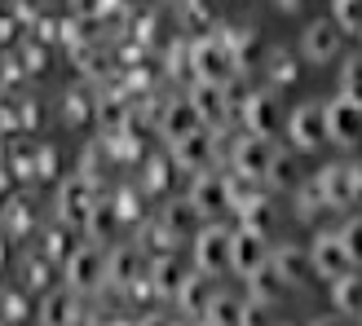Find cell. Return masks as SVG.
<instances>
[{
	"mask_svg": "<svg viewBox=\"0 0 362 326\" xmlns=\"http://www.w3.org/2000/svg\"><path fill=\"white\" fill-rule=\"evenodd\" d=\"M310 260H314V274L327 278V282H336V278H345V274L358 269L354 256L345 251V243H340V234H318L310 243Z\"/></svg>",
	"mask_w": 362,
	"mask_h": 326,
	"instance_id": "cell-8",
	"label": "cell"
},
{
	"mask_svg": "<svg viewBox=\"0 0 362 326\" xmlns=\"http://www.w3.org/2000/svg\"><path fill=\"white\" fill-rule=\"evenodd\" d=\"M62 278L76 296L84 291H98L106 282V251L98 243H84V247H71V256L62 260Z\"/></svg>",
	"mask_w": 362,
	"mask_h": 326,
	"instance_id": "cell-3",
	"label": "cell"
},
{
	"mask_svg": "<svg viewBox=\"0 0 362 326\" xmlns=\"http://www.w3.org/2000/svg\"><path fill=\"white\" fill-rule=\"evenodd\" d=\"M349 207H362V163H349Z\"/></svg>",
	"mask_w": 362,
	"mask_h": 326,
	"instance_id": "cell-41",
	"label": "cell"
},
{
	"mask_svg": "<svg viewBox=\"0 0 362 326\" xmlns=\"http://www.w3.org/2000/svg\"><path fill=\"white\" fill-rule=\"evenodd\" d=\"M340 93L362 102V58H349L345 66H340Z\"/></svg>",
	"mask_w": 362,
	"mask_h": 326,
	"instance_id": "cell-37",
	"label": "cell"
},
{
	"mask_svg": "<svg viewBox=\"0 0 362 326\" xmlns=\"http://www.w3.org/2000/svg\"><path fill=\"white\" fill-rule=\"evenodd\" d=\"M327 207L322 203V190H318V181H305V186L296 190V216L300 221H314V216Z\"/></svg>",
	"mask_w": 362,
	"mask_h": 326,
	"instance_id": "cell-32",
	"label": "cell"
},
{
	"mask_svg": "<svg viewBox=\"0 0 362 326\" xmlns=\"http://www.w3.org/2000/svg\"><path fill=\"white\" fill-rule=\"evenodd\" d=\"M287 137H292L296 150H318L322 141H327V115H322V106H296L292 119H287Z\"/></svg>",
	"mask_w": 362,
	"mask_h": 326,
	"instance_id": "cell-12",
	"label": "cell"
},
{
	"mask_svg": "<svg viewBox=\"0 0 362 326\" xmlns=\"http://www.w3.org/2000/svg\"><path fill=\"white\" fill-rule=\"evenodd\" d=\"M322 115H327V141H336V146H358L362 141V102L340 93L336 102L322 106Z\"/></svg>",
	"mask_w": 362,
	"mask_h": 326,
	"instance_id": "cell-6",
	"label": "cell"
},
{
	"mask_svg": "<svg viewBox=\"0 0 362 326\" xmlns=\"http://www.w3.org/2000/svg\"><path fill=\"white\" fill-rule=\"evenodd\" d=\"M186 62H190V76L194 80H212V84H226L234 71V58H230V49H226V40L221 35H194L190 40V49H186Z\"/></svg>",
	"mask_w": 362,
	"mask_h": 326,
	"instance_id": "cell-2",
	"label": "cell"
},
{
	"mask_svg": "<svg viewBox=\"0 0 362 326\" xmlns=\"http://www.w3.org/2000/svg\"><path fill=\"white\" fill-rule=\"evenodd\" d=\"M221 40H226V49H230V58H234L239 71L243 66H257L265 58V44H261V31L257 27H226Z\"/></svg>",
	"mask_w": 362,
	"mask_h": 326,
	"instance_id": "cell-18",
	"label": "cell"
},
{
	"mask_svg": "<svg viewBox=\"0 0 362 326\" xmlns=\"http://www.w3.org/2000/svg\"><path fill=\"white\" fill-rule=\"evenodd\" d=\"M45 256L49 260H66L71 256V234H66V225H53L45 234Z\"/></svg>",
	"mask_w": 362,
	"mask_h": 326,
	"instance_id": "cell-39",
	"label": "cell"
},
{
	"mask_svg": "<svg viewBox=\"0 0 362 326\" xmlns=\"http://www.w3.org/2000/svg\"><path fill=\"white\" fill-rule=\"evenodd\" d=\"M141 269H146V265H141V251L137 247L124 243L115 251H106V286H119V291H124V286H129Z\"/></svg>",
	"mask_w": 362,
	"mask_h": 326,
	"instance_id": "cell-22",
	"label": "cell"
},
{
	"mask_svg": "<svg viewBox=\"0 0 362 326\" xmlns=\"http://www.w3.org/2000/svg\"><path fill=\"white\" fill-rule=\"evenodd\" d=\"M269 260V239L265 234H257V229H234V239H230V274H239V278H247L252 269H261Z\"/></svg>",
	"mask_w": 362,
	"mask_h": 326,
	"instance_id": "cell-10",
	"label": "cell"
},
{
	"mask_svg": "<svg viewBox=\"0 0 362 326\" xmlns=\"http://www.w3.org/2000/svg\"><path fill=\"white\" fill-rule=\"evenodd\" d=\"M58 203H62V216H66V221H80V225H84L88 207L98 203V181L88 176V172H76V176H71L66 186H62Z\"/></svg>",
	"mask_w": 362,
	"mask_h": 326,
	"instance_id": "cell-14",
	"label": "cell"
},
{
	"mask_svg": "<svg viewBox=\"0 0 362 326\" xmlns=\"http://www.w3.org/2000/svg\"><path fill=\"white\" fill-rule=\"evenodd\" d=\"M332 300H336V309H340V313L362 318V278H358V269L332 282Z\"/></svg>",
	"mask_w": 362,
	"mask_h": 326,
	"instance_id": "cell-24",
	"label": "cell"
},
{
	"mask_svg": "<svg viewBox=\"0 0 362 326\" xmlns=\"http://www.w3.org/2000/svg\"><path fill=\"white\" fill-rule=\"evenodd\" d=\"M133 35H137L141 44H151V40H155V13H146V18H137V31H133Z\"/></svg>",
	"mask_w": 362,
	"mask_h": 326,
	"instance_id": "cell-44",
	"label": "cell"
},
{
	"mask_svg": "<svg viewBox=\"0 0 362 326\" xmlns=\"http://www.w3.org/2000/svg\"><path fill=\"white\" fill-rule=\"evenodd\" d=\"M287 296V282H283V274H279V269L274 265H261V269H252V274H247V300L252 304H257V309H274V304Z\"/></svg>",
	"mask_w": 362,
	"mask_h": 326,
	"instance_id": "cell-16",
	"label": "cell"
},
{
	"mask_svg": "<svg viewBox=\"0 0 362 326\" xmlns=\"http://www.w3.org/2000/svg\"><path fill=\"white\" fill-rule=\"evenodd\" d=\"M269 155H274V146H269V137H257V133H247V128H243V137H234V141H230V155H226V159H230V168H234V172L265 181Z\"/></svg>",
	"mask_w": 362,
	"mask_h": 326,
	"instance_id": "cell-7",
	"label": "cell"
},
{
	"mask_svg": "<svg viewBox=\"0 0 362 326\" xmlns=\"http://www.w3.org/2000/svg\"><path fill=\"white\" fill-rule=\"evenodd\" d=\"M257 318H261V309L252 300H239V296H212L208 313H204V322H212V326H247Z\"/></svg>",
	"mask_w": 362,
	"mask_h": 326,
	"instance_id": "cell-19",
	"label": "cell"
},
{
	"mask_svg": "<svg viewBox=\"0 0 362 326\" xmlns=\"http://www.w3.org/2000/svg\"><path fill=\"white\" fill-rule=\"evenodd\" d=\"M269 265L283 274L287 286H305L314 278V260H310V247H296V243H283L279 251H269Z\"/></svg>",
	"mask_w": 362,
	"mask_h": 326,
	"instance_id": "cell-15",
	"label": "cell"
},
{
	"mask_svg": "<svg viewBox=\"0 0 362 326\" xmlns=\"http://www.w3.org/2000/svg\"><path fill=\"white\" fill-rule=\"evenodd\" d=\"M265 181L269 186H296V159L292 155H269V168H265Z\"/></svg>",
	"mask_w": 362,
	"mask_h": 326,
	"instance_id": "cell-34",
	"label": "cell"
},
{
	"mask_svg": "<svg viewBox=\"0 0 362 326\" xmlns=\"http://www.w3.org/2000/svg\"><path fill=\"white\" fill-rule=\"evenodd\" d=\"M239 221H243V229H257V234L269 239V229H274V207H269V198L265 194L247 198V203L239 207Z\"/></svg>",
	"mask_w": 362,
	"mask_h": 326,
	"instance_id": "cell-27",
	"label": "cell"
},
{
	"mask_svg": "<svg viewBox=\"0 0 362 326\" xmlns=\"http://www.w3.org/2000/svg\"><path fill=\"white\" fill-rule=\"evenodd\" d=\"M164 225L177 234V239H190V234L199 229V212L190 207V198H186V203H173V207H164Z\"/></svg>",
	"mask_w": 362,
	"mask_h": 326,
	"instance_id": "cell-29",
	"label": "cell"
},
{
	"mask_svg": "<svg viewBox=\"0 0 362 326\" xmlns=\"http://www.w3.org/2000/svg\"><path fill=\"white\" fill-rule=\"evenodd\" d=\"M115 225H119V212H115V203H102V198H98V203L88 207V216H84V229H88V239H93V243L111 239Z\"/></svg>",
	"mask_w": 362,
	"mask_h": 326,
	"instance_id": "cell-26",
	"label": "cell"
},
{
	"mask_svg": "<svg viewBox=\"0 0 362 326\" xmlns=\"http://www.w3.org/2000/svg\"><path fill=\"white\" fill-rule=\"evenodd\" d=\"M230 239H234V229H226L221 221L194 229V265L212 278L230 274Z\"/></svg>",
	"mask_w": 362,
	"mask_h": 326,
	"instance_id": "cell-5",
	"label": "cell"
},
{
	"mask_svg": "<svg viewBox=\"0 0 362 326\" xmlns=\"http://www.w3.org/2000/svg\"><path fill=\"white\" fill-rule=\"evenodd\" d=\"M269 80L274 84H296L300 80V62L292 53H274V58H269Z\"/></svg>",
	"mask_w": 362,
	"mask_h": 326,
	"instance_id": "cell-35",
	"label": "cell"
},
{
	"mask_svg": "<svg viewBox=\"0 0 362 326\" xmlns=\"http://www.w3.org/2000/svg\"><path fill=\"white\" fill-rule=\"evenodd\" d=\"M173 181V159H146V172H141V194H164Z\"/></svg>",
	"mask_w": 362,
	"mask_h": 326,
	"instance_id": "cell-30",
	"label": "cell"
},
{
	"mask_svg": "<svg viewBox=\"0 0 362 326\" xmlns=\"http://www.w3.org/2000/svg\"><path fill=\"white\" fill-rule=\"evenodd\" d=\"M80 318V300H76V291H53V296H45V304H40V322H76Z\"/></svg>",
	"mask_w": 362,
	"mask_h": 326,
	"instance_id": "cell-25",
	"label": "cell"
},
{
	"mask_svg": "<svg viewBox=\"0 0 362 326\" xmlns=\"http://www.w3.org/2000/svg\"><path fill=\"white\" fill-rule=\"evenodd\" d=\"M27 282H31V286H45V282H49V265H45V260H31V265H27Z\"/></svg>",
	"mask_w": 362,
	"mask_h": 326,
	"instance_id": "cell-43",
	"label": "cell"
},
{
	"mask_svg": "<svg viewBox=\"0 0 362 326\" xmlns=\"http://www.w3.org/2000/svg\"><path fill=\"white\" fill-rule=\"evenodd\" d=\"M190 207L199 212V216H221V212H230V186H226V176L221 172H194V186H190Z\"/></svg>",
	"mask_w": 362,
	"mask_h": 326,
	"instance_id": "cell-11",
	"label": "cell"
},
{
	"mask_svg": "<svg viewBox=\"0 0 362 326\" xmlns=\"http://www.w3.org/2000/svg\"><path fill=\"white\" fill-rule=\"evenodd\" d=\"M332 23L340 31H362V0H332Z\"/></svg>",
	"mask_w": 362,
	"mask_h": 326,
	"instance_id": "cell-33",
	"label": "cell"
},
{
	"mask_svg": "<svg viewBox=\"0 0 362 326\" xmlns=\"http://www.w3.org/2000/svg\"><path fill=\"white\" fill-rule=\"evenodd\" d=\"M336 234H340V243H345V251L354 256V265H362V216L345 221V225H340Z\"/></svg>",
	"mask_w": 362,
	"mask_h": 326,
	"instance_id": "cell-40",
	"label": "cell"
},
{
	"mask_svg": "<svg viewBox=\"0 0 362 326\" xmlns=\"http://www.w3.org/2000/svg\"><path fill=\"white\" fill-rule=\"evenodd\" d=\"M111 203L119 212V221H137V216H141V186H124Z\"/></svg>",
	"mask_w": 362,
	"mask_h": 326,
	"instance_id": "cell-36",
	"label": "cell"
},
{
	"mask_svg": "<svg viewBox=\"0 0 362 326\" xmlns=\"http://www.w3.org/2000/svg\"><path fill=\"white\" fill-rule=\"evenodd\" d=\"M177 243H181V239L164 225V216H155V221L146 225V247H155V251H173Z\"/></svg>",
	"mask_w": 362,
	"mask_h": 326,
	"instance_id": "cell-38",
	"label": "cell"
},
{
	"mask_svg": "<svg viewBox=\"0 0 362 326\" xmlns=\"http://www.w3.org/2000/svg\"><path fill=\"white\" fill-rule=\"evenodd\" d=\"M146 274H151V286H155V300H177V291H181V265H177V256L173 251H159V256L146 265Z\"/></svg>",
	"mask_w": 362,
	"mask_h": 326,
	"instance_id": "cell-21",
	"label": "cell"
},
{
	"mask_svg": "<svg viewBox=\"0 0 362 326\" xmlns=\"http://www.w3.org/2000/svg\"><path fill=\"white\" fill-rule=\"evenodd\" d=\"M216 23V13H212V0H181V27L194 31V35H208Z\"/></svg>",
	"mask_w": 362,
	"mask_h": 326,
	"instance_id": "cell-28",
	"label": "cell"
},
{
	"mask_svg": "<svg viewBox=\"0 0 362 326\" xmlns=\"http://www.w3.org/2000/svg\"><path fill=\"white\" fill-rule=\"evenodd\" d=\"M88 115H93V111H88V97H80V93H76V97L66 102V119H76V123H84Z\"/></svg>",
	"mask_w": 362,
	"mask_h": 326,
	"instance_id": "cell-42",
	"label": "cell"
},
{
	"mask_svg": "<svg viewBox=\"0 0 362 326\" xmlns=\"http://www.w3.org/2000/svg\"><path fill=\"white\" fill-rule=\"evenodd\" d=\"M173 146V168H181V172H208V168H216V128H194V133H186V137H177V141H168Z\"/></svg>",
	"mask_w": 362,
	"mask_h": 326,
	"instance_id": "cell-4",
	"label": "cell"
},
{
	"mask_svg": "<svg viewBox=\"0 0 362 326\" xmlns=\"http://www.w3.org/2000/svg\"><path fill=\"white\" fill-rule=\"evenodd\" d=\"M300 53L310 62H332L336 53H340V27L332 23V18H318V23H310L305 27V35H300Z\"/></svg>",
	"mask_w": 362,
	"mask_h": 326,
	"instance_id": "cell-13",
	"label": "cell"
},
{
	"mask_svg": "<svg viewBox=\"0 0 362 326\" xmlns=\"http://www.w3.org/2000/svg\"><path fill=\"white\" fill-rule=\"evenodd\" d=\"M239 119H243V128L257 133V137H279L283 133V111H279L274 93H247L239 102Z\"/></svg>",
	"mask_w": 362,
	"mask_h": 326,
	"instance_id": "cell-9",
	"label": "cell"
},
{
	"mask_svg": "<svg viewBox=\"0 0 362 326\" xmlns=\"http://www.w3.org/2000/svg\"><path fill=\"white\" fill-rule=\"evenodd\" d=\"M314 181H318L327 207H349V163H327Z\"/></svg>",
	"mask_w": 362,
	"mask_h": 326,
	"instance_id": "cell-23",
	"label": "cell"
},
{
	"mask_svg": "<svg viewBox=\"0 0 362 326\" xmlns=\"http://www.w3.org/2000/svg\"><path fill=\"white\" fill-rule=\"evenodd\" d=\"M226 186H230V212H239L247 198H257V194H261L257 176H243V172H230V176H226Z\"/></svg>",
	"mask_w": 362,
	"mask_h": 326,
	"instance_id": "cell-31",
	"label": "cell"
},
{
	"mask_svg": "<svg viewBox=\"0 0 362 326\" xmlns=\"http://www.w3.org/2000/svg\"><path fill=\"white\" fill-rule=\"evenodd\" d=\"M159 137L164 141H177V137H186V133H194V128H204L199 123V115H194V106H190V97H173V102H164V115H159Z\"/></svg>",
	"mask_w": 362,
	"mask_h": 326,
	"instance_id": "cell-20",
	"label": "cell"
},
{
	"mask_svg": "<svg viewBox=\"0 0 362 326\" xmlns=\"http://www.w3.org/2000/svg\"><path fill=\"white\" fill-rule=\"evenodd\" d=\"M186 97H190V106H194V115H199V123H204V128H226L230 115H239V102H243V97H234L230 80H226V84L194 80Z\"/></svg>",
	"mask_w": 362,
	"mask_h": 326,
	"instance_id": "cell-1",
	"label": "cell"
},
{
	"mask_svg": "<svg viewBox=\"0 0 362 326\" xmlns=\"http://www.w3.org/2000/svg\"><path fill=\"white\" fill-rule=\"evenodd\" d=\"M300 5H305V0H279V9H287V13H296Z\"/></svg>",
	"mask_w": 362,
	"mask_h": 326,
	"instance_id": "cell-45",
	"label": "cell"
},
{
	"mask_svg": "<svg viewBox=\"0 0 362 326\" xmlns=\"http://www.w3.org/2000/svg\"><path fill=\"white\" fill-rule=\"evenodd\" d=\"M212 296H216V286H212V274H186L181 278V291H177V304H181V313H190V318H199L204 322V313H208V304H212Z\"/></svg>",
	"mask_w": 362,
	"mask_h": 326,
	"instance_id": "cell-17",
	"label": "cell"
}]
</instances>
